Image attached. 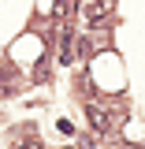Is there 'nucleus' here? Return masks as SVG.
<instances>
[{
    "label": "nucleus",
    "instance_id": "1",
    "mask_svg": "<svg viewBox=\"0 0 145 149\" xmlns=\"http://www.w3.org/2000/svg\"><path fill=\"white\" fill-rule=\"evenodd\" d=\"M86 116H89V123H93V130H97V134H108V130H112V116H108V108H104V104L89 101V104H86Z\"/></svg>",
    "mask_w": 145,
    "mask_h": 149
},
{
    "label": "nucleus",
    "instance_id": "2",
    "mask_svg": "<svg viewBox=\"0 0 145 149\" xmlns=\"http://www.w3.org/2000/svg\"><path fill=\"white\" fill-rule=\"evenodd\" d=\"M74 4H78V0H60V19L74 15Z\"/></svg>",
    "mask_w": 145,
    "mask_h": 149
},
{
    "label": "nucleus",
    "instance_id": "3",
    "mask_svg": "<svg viewBox=\"0 0 145 149\" xmlns=\"http://www.w3.org/2000/svg\"><path fill=\"white\" fill-rule=\"evenodd\" d=\"M15 149H41V142H34V138L30 142H15Z\"/></svg>",
    "mask_w": 145,
    "mask_h": 149
},
{
    "label": "nucleus",
    "instance_id": "4",
    "mask_svg": "<svg viewBox=\"0 0 145 149\" xmlns=\"http://www.w3.org/2000/svg\"><path fill=\"white\" fill-rule=\"evenodd\" d=\"M123 149H142V146H123Z\"/></svg>",
    "mask_w": 145,
    "mask_h": 149
},
{
    "label": "nucleus",
    "instance_id": "5",
    "mask_svg": "<svg viewBox=\"0 0 145 149\" xmlns=\"http://www.w3.org/2000/svg\"><path fill=\"white\" fill-rule=\"evenodd\" d=\"M67 149H74V146H67Z\"/></svg>",
    "mask_w": 145,
    "mask_h": 149
}]
</instances>
